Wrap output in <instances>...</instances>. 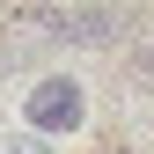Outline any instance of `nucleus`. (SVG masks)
Returning a JSON list of instances; mask_svg holds the SVG:
<instances>
[{
	"instance_id": "f257e3e1",
	"label": "nucleus",
	"mask_w": 154,
	"mask_h": 154,
	"mask_svg": "<svg viewBox=\"0 0 154 154\" xmlns=\"http://www.w3.org/2000/svg\"><path fill=\"white\" fill-rule=\"evenodd\" d=\"M29 29H44V37H118L125 29V15L118 8H44V15H29Z\"/></svg>"
},
{
	"instance_id": "f03ea898",
	"label": "nucleus",
	"mask_w": 154,
	"mask_h": 154,
	"mask_svg": "<svg viewBox=\"0 0 154 154\" xmlns=\"http://www.w3.org/2000/svg\"><path fill=\"white\" fill-rule=\"evenodd\" d=\"M29 125H44V132H73V125H81V88H73L66 73L37 81V88H29Z\"/></svg>"
},
{
	"instance_id": "7ed1b4c3",
	"label": "nucleus",
	"mask_w": 154,
	"mask_h": 154,
	"mask_svg": "<svg viewBox=\"0 0 154 154\" xmlns=\"http://www.w3.org/2000/svg\"><path fill=\"white\" fill-rule=\"evenodd\" d=\"M15 154H44V147H37V140H15Z\"/></svg>"
},
{
	"instance_id": "20e7f679",
	"label": "nucleus",
	"mask_w": 154,
	"mask_h": 154,
	"mask_svg": "<svg viewBox=\"0 0 154 154\" xmlns=\"http://www.w3.org/2000/svg\"><path fill=\"white\" fill-rule=\"evenodd\" d=\"M140 73H147V81H154V51H147V59H140Z\"/></svg>"
}]
</instances>
